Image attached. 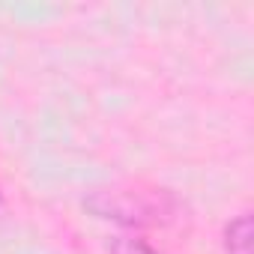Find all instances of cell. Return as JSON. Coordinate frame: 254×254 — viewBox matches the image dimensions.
Here are the masks:
<instances>
[{"label": "cell", "instance_id": "cell-2", "mask_svg": "<svg viewBox=\"0 0 254 254\" xmlns=\"http://www.w3.org/2000/svg\"><path fill=\"white\" fill-rule=\"evenodd\" d=\"M111 254H159L147 239L141 236H114L111 245H108Z\"/></svg>", "mask_w": 254, "mask_h": 254}, {"label": "cell", "instance_id": "cell-1", "mask_svg": "<svg viewBox=\"0 0 254 254\" xmlns=\"http://www.w3.org/2000/svg\"><path fill=\"white\" fill-rule=\"evenodd\" d=\"M254 227L251 212H239L224 227V254H254Z\"/></svg>", "mask_w": 254, "mask_h": 254}]
</instances>
